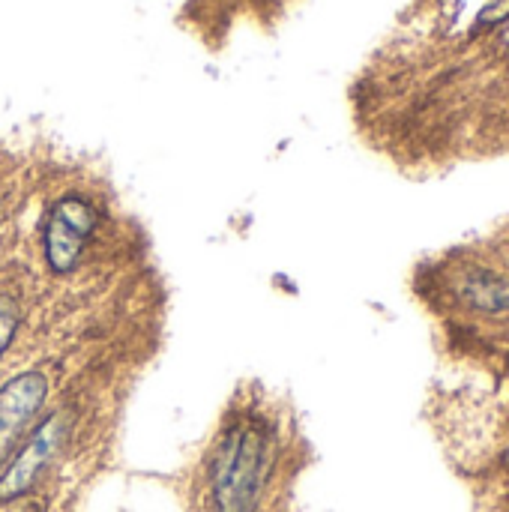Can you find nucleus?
Here are the masks:
<instances>
[{"label":"nucleus","mask_w":509,"mask_h":512,"mask_svg":"<svg viewBox=\"0 0 509 512\" xmlns=\"http://www.w3.org/2000/svg\"><path fill=\"white\" fill-rule=\"evenodd\" d=\"M273 444L264 426H237L219 447L213 492L219 512H255L270 477Z\"/></svg>","instance_id":"nucleus-1"},{"label":"nucleus","mask_w":509,"mask_h":512,"mask_svg":"<svg viewBox=\"0 0 509 512\" xmlns=\"http://www.w3.org/2000/svg\"><path fill=\"white\" fill-rule=\"evenodd\" d=\"M96 225H99V213L87 198L63 195L54 201L48 222H45V237H42L45 264L54 276H66L81 264Z\"/></svg>","instance_id":"nucleus-2"},{"label":"nucleus","mask_w":509,"mask_h":512,"mask_svg":"<svg viewBox=\"0 0 509 512\" xmlns=\"http://www.w3.org/2000/svg\"><path fill=\"white\" fill-rule=\"evenodd\" d=\"M66 414H51L45 423L36 426V432L27 438V444L9 459V465L0 474V501H15L21 495H27L33 489V483L42 477V471L51 465V459L57 456V450L66 441Z\"/></svg>","instance_id":"nucleus-3"},{"label":"nucleus","mask_w":509,"mask_h":512,"mask_svg":"<svg viewBox=\"0 0 509 512\" xmlns=\"http://www.w3.org/2000/svg\"><path fill=\"white\" fill-rule=\"evenodd\" d=\"M45 396L48 378L42 372H21L0 387V453L39 414Z\"/></svg>","instance_id":"nucleus-4"},{"label":"nucleus","mask_w":509,"mask_h":512,"mask_svg":"<svg viewBox=\"0 0 509 512\" xmlns=\"http://www.w3.org/2000/svg\"><path fill=\"white\" fill-rule=\"evenodd\" d=\"M468 300L480 309H507L509 306V279L492 273H474L468 282Z\"/></svg>","instance_id":"nucleus-5"},{"label":"nucleus","mask_w":509,"mask_h":512,"mask_svg":"<svg viewBox=\"0 0 509 512\" xmlns=\"http://www.w3.org/2000/svg\"><path fill=\"white\" fill-rule=\"evenodd\" d=\"M18 324H21V306L15 303V297L0 294V357L9 351V345L18 333Z\"/></svg>","instance_id":"nucleus-6"},{"label":"nucleus","mask_w":509,"mask_h":512,"mask_svg":"<svg viewBox=\"0 0 509 512\" xmlns=\"http://www.w3.org/2000/svg\"><path fill=\"white\" fill-rule=\"evenodd\" d=\"M504 18H509V0H489L486 9L480 12V24H483V27L498 24V21H504Z\"/></svg>","instance_id":"nucleus-7"},{"label":"nucleus","mask_w":509,"mask_h":512,"mask_svg":"<svg viewBox=\"0 0 509 512\" xmlns=\"http://www.w3.org/2000/svg\"><path fill=\"white\" fill-rule=\"evenodd\" d=\"M504 42H507V45H509V27H507V33H504Z\"/></svg>","instance_id":"nucleus-8"},{"label":"nucleus","mask_w":509,"mask_h":512,"mask_svg":"<svg viewBox=\"0 0 509 512\" xmlns=\"http://www.w3.org/2000/svg\"><path fill=\"white\" fill-rule=\"evenodd\" d=\"M21 512H36V510H21Z\"/></svg>","instance_id":"nucleus-9"}]
</instances>
